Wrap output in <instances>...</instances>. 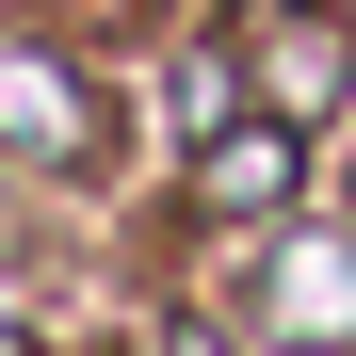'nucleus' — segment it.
Returning a JSON list of instances; mask_svg holds the SVG:
<instances>
[{"label": "nucleus", "mask_w": 356, "mask_h": 356, "mask_svg": "<svg viewBox=\"0 0 356 356\" xmlns=\"http://www.w3.org/2000/svg\"><path fill=\"white\" fill-rule=\"evenodd\" d=\"M275 324L291 340H356V243L340 227H308V243L275 259Z\"/></svg>", "instance_id": "obj_1"}, {"label": "nucleus", "mask_w": 356, "mask_h": 356, "mask_svg": "<svg viewBox=\"0 0 356 356\" xmlns=\"http://www.w3.org/2000/svg\"><path fill=\"white\" fill-rule=\"evenodd\" d=\"M0 130L49 146V162H81V146H97V113L65 97V65H0Z\"/></svg>", "instance_id": "obj_2"}, {"label": "nucleus", "mask_w": 356, "mask_h": 356, "mask_svg": "<svg viewBox=\"0 0 356 356\" xmlns=\"http://www.w3.org/2000/svg\"><path fill=\"white\" fill-rule=\"evenodd\" d=\"M195 195H211V211H259V195H291V130H227V146L195 162Z\"/></svg>", "instance_id": "obj_3"}, {"label": "nucleus", "mask_w": 356, "mask_h": 356, "mask_svg": "<svg viewBox=\"0 0 356 356\" xmlns=\"http://www.w3.org/2000/svg\"><path fill=\"white\" fill-rule=\"evenodd\" d=\"M324 81H340V33H291V49H275V97H291V113H308Z\"/></svg>", "instance_id": "obj_4"}, {"label": "nucleus", "mask_w": 356, "mask_h": 356, "mask_svg": "<svg viewBox=\"0 0 356 356\" xmlns=\"http://www.w3.org/2000/svg\"><path fill=\"white\" fill-rule=\"evenodd\" d=\"M178 356H227V340H195V324H178Z\"/></svg>", "instance_id": "obj_5"}]
</instances>
